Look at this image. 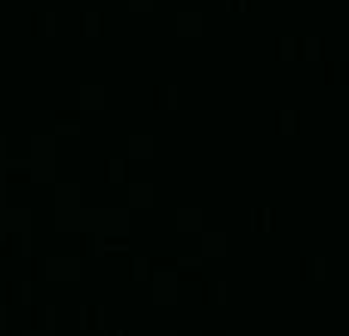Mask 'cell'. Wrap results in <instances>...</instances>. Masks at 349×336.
Returning <instances> with one entry per match:
<instances>
[{
    "mask_svg": "<svg viewBox=\"0 0 349 336\" xmlns=\"http://www.w3.org/2000/svg\"><path fill=\"white\" fill-rule=\"evenodd\" d=\"M28 171H31L34 183H52L55 180V138L52 135H31Z\"/></svg>",
    "mask_w": 349,
    "mask_h": 336,
    "instance_id": "obj_1",
    "label": "cell"
},
{
    "mask_svg": "<svg viewBox=\"0 0 349 336\" xmlns=\"http://www.w3.org/2000/svg\"><path fill=\"white\" fill-rule=\"evenodd\" d=\"M83 208L77 183H55V233H74V217Z\"/></svg>",
    "mask_w": 349,
    "mask_h": 336,
    "instance_id": "obj_2",
    "label": "cell"
},
{
    "mask_svg": "<svg viewBox=\"0 0 349 336\" xmlns=\"http://www.w3.org/2000/svg\"><path fill=\"white\" fill-rule=\"evenodd\" d=\"M129 229V211L126 208H98V226L95 236L108 238V236H123Z\"/></svg>",
    "mask_w": 349,
    "mask_h": 336,
    "instance_id": "obj_3",
    "label": "cell"
},
{
    "mask_svg": "<svg viewBox=\"0 0 349 336\" xmlns=\"http://www.w3.org/2000/svg\"><path fill=\"white\" fill-rule=\"evenodd\" d=\"M80 257H67V254H58V257H46L43 260V272L49 281H74L80 275Z\"/></svg>",
    "mask_w": 349,
    "mask_h": 336,
    "instance_id": "obj_4",
    "label": "cell"
},
{
    "mask_svg": "<svg viewBox=\"0 0 349 336\" xmlns=\"http://www.w3.org/2000/svg\"><path fill=\"white\" fill-rule=\"evenodd\" d=\"M25 229H31V211H28V208L0 205V236L25 233Z\"/></svg>",
    "mask_w": 349,
    "mask_h": 336,
    "instance_id": "obj_5",
    "label": "cell"
},
{
    "mask_svg": "<svg viewBox=\"0 0 349 336\" xmlns=\"http://www.w3.org/2000/svg\"><path fill=\"white\" fill-rule=\"evenodd\" d=\"M153 299L156 303H174L178 299V275L174 272H153Z\"/></svg>",
    "mask_w": 349,
    "mask_h": 336,
    "instance_id": "obj_6",
    "label": "cell"
},
{
    "mask_svg": "<svg viewBox=\"0 0 349 336\" xmlns=\"http://www.w3.org/2000/svg\"><path fill=\"white\" fill-rule=\"evenodd\" d=\"M174 223H178V233H202L205 214H202V208H178Z\"/></svg>",
    "mask_w": 349,
    "mask_h": 336,
    "instance_id": "obj_7",
    "label": "cell"
},
{
    "mask_svg": "<svg viewBox=\"0 0 349 336\" xmlns=\"http://www.w3.org/2000/svg\"><path fill=\"white\" fill-rule=\"evenodd\" d=\"M153 183H129V190H126V199H129V208H150L153 205Z\"/></svg>",
    "mask_w": 349,
    "mask_h": 336,
    "instance_id": "obj_8",
    "label": "cell"
},
{
    "mask_svg": "<svg viewBox=\"0 0 349 336\" xmlns=\"http://www.w3.org/2000/svg\"><path fill=\"white\" fill-rule=\"evenodd\" d=\"M178 34L181 37H199L202 34V28H205V21H202V13H178Z\"/></svg>",
    "mask_w": 349,
    "mask_h": 336,
    "instance_id": "obj_9",
    "label": "cell"
},
{
    "mask_svg": "<svg viewBox=\"0 0 349 336\" xmlns=\"http://www.w3.org/2000/svg\"><path fill=\"white\" fill-rule=\"evenodd\" d=\"M126 147H129V159H150L156 144H153V135H129Z\"/></svg>",
    "mask_w": 349,
    "mask_h": 336,
    "instance_id": "obj_10",
    "label": "cell"
},
{
    "mask_svg": "<svg viewBox=\"0 0 349 336\" xmlns=\"http://www.w3.org/2000/svg\"><path fill=\"white\" fill-rule=\"evenodd\" d=\"M199 248H202L199 257H224L227 254V236L224 233H202Z\"/></svg>",
    "mask_w": 349,
    "mask_h": 336,
    "instance_id": "obj_11",
    "label": "cell"
},
{
    "mask_svg": "<svg viewBox=\"0 0 349 336\" xmlns=\"http://www.w3.org/2000/svg\"><path fill=\"white\" fill-rule=\"evenodd\" d=\"M108 95H104V86H80V107L83 110H101Z\"/></svg>",
    "mask_w": 349,
    "mask_h": 336,
    "instance_id": "obj_12",
    "label": "cell"
},
{
    "mask_svg": "<svg viewBox=\"0 0 349 336\" xmlns=\"http://www.w3.org/2000/svg\"><path fill=\"white\" fill-rule=\"evenodd\" d=\"M74 135H80V125H74V122H62L52 132V138H74Z\"/></svg>",
    "mask_w": 349,
    "mask_h": 336,
    "instance_id": "obj_13",
    "label": "cell"
},
{
    "mask_svg": "<svg viewBox=\"0 0 349 336\" xmlns=\"http://www.w3.org/2000/svg\"><path fill=\"white\" fill-rule=\"evenodd\" d=\"M126 3H129V9H132V13H150L156 0H126Z\"/></svg>",
    "mask_w": 349,
    "mask_h": 336,
    "instance_id": "obj_14",
    "label": "cell"
},
{
    "mask_svg": "<svg viewBox=\"0 0 349 336\" xmlns=\"http://www.w3.org/2000/svg\"><path fill=\"white\" fill-rule=\"evenodd\" d=\"M86 37H98V13H86Z\"/></svg>",
    "mask_w": 349,
    "mask_h": 336,
    "instance_id": "obj_15",
    "label": "cell"
},
{
    "mask_svg": "<svg viewBox=\"0 0 349 336\" xmlns=\"http://www.w3.org/2000/svg\"><path fill=\"white\" fill-rule=\"evenodd\" d=\"M282 61H294V37H282Z\"/></svg>",
    "mask_w": 349,
    "mask_h": 336,
    "instance_id": "obj_16",
    "label": "cell"
},
{
    "mask_svg": "<svg viewBox=\"0 0 349 336\" xmlns=\"http://www.w3.org/2000/svg\"><path fill=\"white\" fill-rule=\"evenodd\" d=\"M110 183H123V159H110Z\"/></svg>",
    "mask_w": 349,
    "mask_h": 336,
    "instance_id": "obj_17",
    "label": "cell"
},
{
    "mask_svg": "<svg viewBox=\"0 0 349 336\" xmlns=\"http://www.w3.org/2000/svg\"><path fill=\"white\" fill-rule=\"evenodd\" d=\"M306 59L319 61V37H306Z\"/></svg>",
    "mask_w": 349,
    "mask_h": 336,
    "instance_id": "obj_18",
    "label": "cell"
},
{
    "mask_svg": "<svg viewBox=\"0 0 349 336\" xmlns=\"http://www.w3.org/2000/svg\"><path fill=\"white\" fill-rule=\"evenodd\" d=\"M282 132L294 135V110H282Z\"/></svg>",
    "mask_w": 349,
    "mask_h": 336,
    "instance_id": "obj_19",
    "label": "cell"
},
{
    "mask_svg": "<svg viewBox=\"0 0 349 336\" xmlns=\"http://www.w3.org/2000/svg\"><path fill=\"white\" fill-rule=\"evenodd\" d=\"M178 266H184V269H199L202 257H187V254H184V257H178Z\"/></svg>",
    "mask_w": 349,
    "mask_h": 336,
    "instance_id": "obj_20",
    "label": "cell"
},
{
    "mask_svg": "<svg viewBox=\"0 0 349 336\" xmlns=\"http://www.w3.org/2000/svg\"><path fill=\"white\" fill-rule=\"evenodd\" d=\"M55 13H46L43 16V31H46V37H55Z\"/></svg>",
    "mask_w": 349,
    "mask_h": 336,
    "instance_id": "obj_21",
    "label": "cell"
},
{
    "mask_svg": "<svg viewBox=\"0 0 349 336\" xmlns=\"http://www.w3.org/2000/svg\"><path fill=\"white\" fill-rule=\"evenodd\" d=\"M135 278H138V281L147 278V257H135Z\"/></svg>",
    "mask_w": 349,
    "mask_h": 336,
    "instance_id": "obj_22",
    "label": "cell"
},
{
    "mask_svg": "<svg viewBox=\"0 0 349 336\" xmlns=\"http://www.w3.org/2000/svg\"><path fill=\"white\" fill-rule=\"evenodd\" d=\"M19 236H22V248H19L22 257H31V248H34L31 245V229H25V233H19Z\"/></svg>",
    "mask_w": 349,
    "mask_h": 336,
    "instance_id": "obj_23",
    "label": "cell"
},
{
    "mask_svg": "<svg viewBox=\"0 0 349 336\" xmlns=\"http://www.w3.org/2000/svg\"><path fill=\"white\" fill-rule=\"evenodd\" d=\"M166 104H169V110H178V86L166 89Z\"/></svg>",
    "mask_w": 349,
    "mask_h": 336,
    "instance_id": "obj_24",
    "label": "cell"
},
{
    "mask_svg": "<svg viewBox=\"0 0 349 336\" xmlns=\"http://www.w3.org/2000/svg\"><path fill=\"white\" fill-rule=\"evenodd\" d=\"M258 226H261V229H270V211H266V208H261V211H258Z\"/></svg>",
    "mask_w": 349,
    "mask_h": 336,
    "instance_id": "obj_25",
    "label": "cell"
},
{
    "mask_svg": "<svg viewBox=\"0 0 349 336\" xmlns=\"http://www.w3.org/2000/svg\"><path fill=\"white\" fill-rule=\"evenodd\" d=\"M92 251H95L98 257H101V254H108V241H104L101 236H95V245H92Z\"/></svg>",
    "mask_w": 349,
    "mask_h": 336,
    "instance_id": "obj_26",
    "label": "cell"
},
{
    "mask_svg": "<svg viewBox=\"0 0 349 336\" xmlns=\"http://www.w3.org/2000/svg\"><path fill=\"white\" fill-rule=\"evenodd\" d=\"M312 266H316V278L322 281V278H325V257H316V260H312Z\"/></svg>",
    "mask_w": 349,
    "mask_h": 336,
    "instance_id": "obj_27",
    "label": "cell"
},
{
    "mask_svg": "<svg viewBox=\"0 0 349 336\" xmlns=\"http://www.w3.org/2000/svg\"><path fill=\"white\" fill-rule=\"evenodd\" d=\"M22 303H31V281H22Z\"/></svg>",
    "mask_w": 349,
    "mask_h": 336,
    "instance_id": "obj_28",
    "label": "cell"
},
{
    "mask_svg": "<svg viewBox=\"0 0 349 336\" xmlns=\"http://www.w3.org/2000/svg\"><path fill=\"white\" fill-rule=\"evenodd\" d=\"M218 299H220V303H224V299H227V284H224V281L218 284Z\"/></svg>",
    "mask_w": 349,
    "mask_h": 336,
    "instance_id": "obj_29",
    "label": "cell"
},
{
    "mask_svg": "<svg viewBox=\"0 0 349 336\" xmlns=\"http://www.w3.org/2000/svg\"><path fill=\"white\" fill-rule=\"evenodd\" d=\"M0 159H6V135H0Z\"/></svg>",
    "mask_w": 349,
    "mask_h": 336,
    "instance_id": "obj_30",
    "label": "cell"
},
{
    "mask_svg": "<svg viewBox=\"0 0 349 336\" xmlns=\"http://www.w3.org/2000/svg\"><path fill=\"white\" fill-rule=\"evenodd\" d=\"M0 205H6V183L0 180Z\"/></svg>",
    "mask_w": 349,
    "mask_h": 336,
    "instance_id": "obj_31",
    "label": "cell"
},
{
    "mask_svg": "<svg viewBox=\"0 0 349 336\" xmlns=\"http://www.w3.org/2000/svg\"><path fill=\"white\" fill-rule=\"evenodd\" d=\"M236 9H245V0H236Z\"/></svg>",
    "mask_w": 349,
    "mask_h": 336,
    "instance_id": "obj_32",
    "label": "cell"
},
{
    "mask_svg": "<svg viewBox=\"0 0 349 336\" xmlns=\"http://www.w3.org/2000/svg\"><path fill=\"white\" fill-rule=\"evenodd\" d=\"M3 238H6V236H0V241H3Z\"/></svg>",
    "mask_w": 349,
    "mask_h": 336,
    "instance_id": "obj_33",
    "label": "cell"
}]
</instances>
